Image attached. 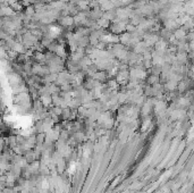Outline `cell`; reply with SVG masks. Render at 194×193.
I'll list each match as a JSON object with an SVG mask.
<instances>
[{
  "instance_id": "1",
  "label": "cell",
  "mask_w": 194,
  "mask_h": 193,
  "mask_svg": "<svg viewBox=\"0 0 194 193\" xmlns=\"http://www.w3.org/2000/svg\"><path fill=\"white\" fill-rule=\"evenodd\" d=\"M185 32H184V30H177L176 32H175V38L176 39H178V40H182V39H184L185 38Z\"/></svg>"
},
{
  "instance_id": "2",
  "label": "cell",
  "mask_w": 194,
  "mask_h": 193,
  "mask_svg": "<svg viewBox=\"0 0 194 193\" xmlns=\"http://www.w3.org/2000/svg\"><path fill=\"white\" fill-rule=\"evenodd\" d=\"M73 21H74V19H73V18H72V17H69V16H68V17H64V18H63V19H61V24H63V25H72V24H73Z\"/></svg>"
}]
</instances>
